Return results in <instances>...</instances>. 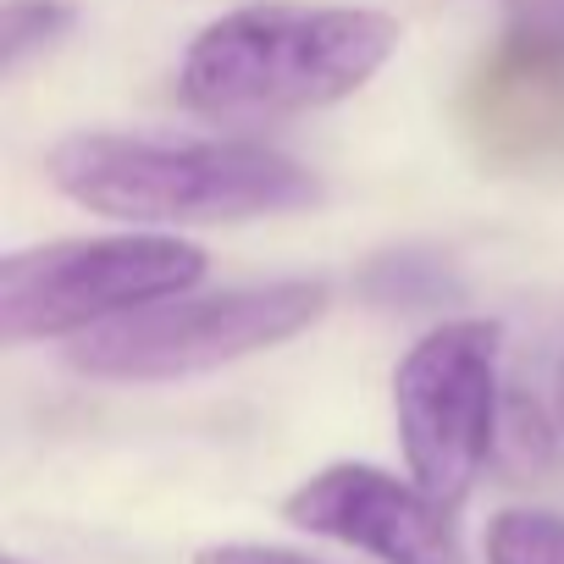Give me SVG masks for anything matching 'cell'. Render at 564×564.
Here are the masks:
<instances>
[{"instance_id":"14","label":"cell","mask_w":564,"mask_h":564,"mask_svg":"<svg viewBox=\"0 0 564 564\" xmlns=\"http://www.w3.org/2000/svg\"><path fill=\"white\" fill-rule=\"evenodd\" d=\"M7 564H23V558H18V553H12V558H7Z\"/></svg>"},{"instance_id":"11","label":"cell","mask_w":564,"mask_h":564,"mask_svg":"<svg viewBox=\"0 0 564 564\" xmlns=\"http://www.w3.org/2000/svg\"><path fill=\"white\" fill-rule=\"evenodd\" d=\"M194 564H316L294 547H265V542H210L194 553Z\"/></svg>"},{"instance_id":"3","label":"cell","mask_w":564,"mask_h":564,"mask_svg":"<svg viewBox=\"0 0 564 564\" xmlns=\"http://www.w3.org/2000/svg\"><path fill=\"white\" fill-rule=\"evenodd\" d=\"M327 282L289 276V282H254V289L221 294H177L144 311H128L106 327L73 338V371L95 382H177L199 371H221L260 349L300 338L327 316Z\"/></svg>"},{"instance_id":"10","label":"cell","mask_w":564,"mask_h":564,"mask_svg":"<svg viewBox=\"0 0 564 564\" xmlns=\"http://www.w3.org/2000/svg\"><path fill=\"white\" fill-rule=\"evenodd\" d=\"M73 23H78V12L67 0H7L0 7V67L23 73V62L51 51L56 40H67Z\"/></svg>"},{"instance_id":"13","label":"cell","mask_w":564,"mask_h":564,"mask_svg":"<svg viewBox=\"0 0 564 564\" xmlns=\"http://www.w3.org/2000/svg\"><path fill=\"white\" fill-rule=\"evenodd\" d=\"M536 7H558V12H564V0H536Z\"/></svg>"},{"instance_id":"1","label":"cell","mask_w":564,"mask_h":564,"mask_svg":"<svg viewBox=\"0 0 564 564\" xmlns=\"http://www.w3.org/2000/svg\"><path fill=\"white\" fill-rule=\"evenodd\" d=\"M399 18L371 7L260 0L194 34L177 67V95L210 122L300 117L360 95L399 56Z\"/></svg>"},{"instance_id":"12","label":"cell","mask_w":564,"mask_h":564,"mask_svg":"<svg viewBox=\"0 0 564 564\" xmlns=\"http://www.w3.org/2000/svg\"><path fill=\"white\" fill-rule=\"evenodd\" d=\"M553 415H558V426H564V360H558V377H553Z\"/></svg>"},{"instance_id":"8","label":"cell","mask_w":564,"mask_h":564,"mask_svg":"<svg viewBox=\"0 0 564 564\" xmlns=\"http://www.w3.org/2000/svg\"><path fill=\"white\" fill-rule=\"evenodd\" d=\"M360 294L371 305H388V311H426V305L454 300L459 282H454L448 260L421 254V249H399V254L371 260V271L360 276Z\"/></svg>"},{"instance_id":"5","label":"cell","mask_w":564,"mask_h":564,"mask_svg":"<svg viewBox=\"0 0 564 564\" xmlns=\"http://www.w3.org/2000/svg\"><path fill=\"white\" fill-rule=\"evenodd\" d=\"M498 322L448 316L421 333L393 371V421L404 465L448 509L470 498L498 443Z\"/></svg>"},{"instance_id":"4","label":"cell","mask_w":564,"mask_h":564,"mask_svg":"<svg viewBox=\"0 0 564 564\" xmlns=\"http://www.w3.org/2000/svg\"><path fill=\"white\" fill-rule=\"evenodd\" d=\"M205 249L177 232H106L56 238L0 260V338L40 344L78 338L128 311L199 289Z\"/></svg>"},{"instance_id":"2","label":"cell","mask_w":564,"mask_h":564,"mask_svg":"<svg viewBox=\"0 0 564 564\" xmlns=\"http://www.w3.org/2000/svg\"><path fill=\"white\" fill-rule=\"evenodd\" d=\"M45 172L73 205L128 227H221L322 205V177L305 161L254 139L73 133Z\"/></svg>"},{"instance_id":"9","label":"cell","mask_w":564,"mask_h":564,"mask_svg":"<svg viewBox=\"0 0 564 564\" xmlns=\"http://www.w3.org/2000/svg\"><path fill=\"white\" fill-rule=\"evenodd\" d=\"M487 564H564V514L553 509H498L487 520Z\"/></svg>"},{"instance_id":"7","label":"cell","mask_w":564,"mask_h":564,"mask_svg":"<svg viewBox=\"0 0 564 564\" xmlns=\"http://www.w3.org/2000/svg\"><path fill=\"white\" fill-rule=\"evenodd\" d=\"M282 520L311 536L360 547L377 564H465L448 503H437L415 476L399 481L393 470L360 459L305 476L282 498Z\"/></svg>"},{"instance_id":"6","label":"cell","mask_w":564,"mask_h":564,"mask_svg":"<svg viewBox=\"0 0 564 564\" xmlns=\"http://www.w3.org/2000/svg\"><path fill=\"white\" fill-rule=\"evenodd\" d=\"M470 150L498 172L564 166V12L514 0L509 29L481 51L459 95Z\"/></svg>"}]
</instances>
